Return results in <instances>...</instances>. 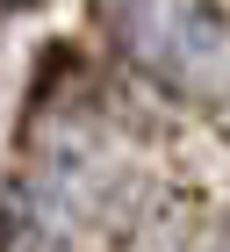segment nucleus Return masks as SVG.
Instances as JSON below:
<instances>
[{"mask_svg": "<svg viewBox=\"0 0 230 252\" xmlns=\"http://www.w3.org/2000/svg\"><path fill=\"white\" fill-rule=\"evenodd\" d=\"M0 252H72V245H65L43 216H15V223H7V238H0Z\"/></svg>", "mask_w": 230, "mask_h": 252, "instance_id": "obj_2", "label": "nucleus"}, {"mask_svg": "<svg viewBox=\"0 0 230 252\" xmlns=\"http://www.w3.org/2000/svg\"><path fill=\"white\" fill-rule=\"evenodd\" d=\"M108 36L137 72L194 108L230 101V15L216 0H101Z\"/></svg>", "mask_w": 230, "mask_h": 252, "instance_id": "obj_1", "label": "nucleus"}, {"mask_svg": "<svg viewBox=\"0 0 230 252\" xmlns=\"http://www.w3.org/2000/svg\"><path fill=\"white\" fill-rule=\"evenodd\" d=\"M209 252H230V216H223V231L209 238Z\"/></svg>", "mask_w": 230, "mask_h": 252, "instance_id": "obj_3", "label": "nucleus"}]
</instances>
